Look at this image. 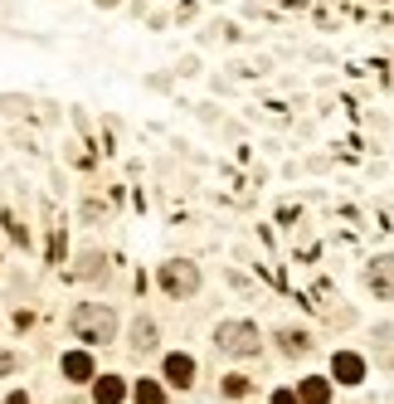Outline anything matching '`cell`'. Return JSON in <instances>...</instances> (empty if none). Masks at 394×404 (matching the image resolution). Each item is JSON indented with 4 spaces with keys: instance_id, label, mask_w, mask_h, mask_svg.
<instances>
[{
    "instance_id": "obj_2",
    "label": "cell",
    "mask_w": 394,
    "mask_h": 404,
    "mask_svg": "<svg viewBox=\"0 0 394 404\" xmlns=\"http://www.w3.org/2000/svg\"><path fill=\"white\" fill-rule=\"evenodd\" d=\"M214 351L229 356V361H248V356H258V351H263V331H258V322H244V317L219 322V326H214Z\"/></svg>"
},
{
    "instance_id": "obj_7",
    "label": "cell",
    "mask_w": 394,
    "mask_h": 404,
    "mask_svg": "<svg viewBox=\"0 0 394 404\" xmlns=\"http://www.w3.org/2000/svg\"><path fill=\"white\" fill-rule=\"evenodd\" d=\"M156 341H161L156 322H151V317H137V322H132V341H127V346H132L137 356H146V351H156Z\"/></svg>"
},
{
    "instance_id": "obj_13",
    "label": "cell",
    "mask_w": 394,
    "mask_h": 404,
    "mask_svg": "<svg viewBox=\"0 0 394 404\" xmlns=\"http://www.w3.org/2000/svg\"><path fill=\"white\" fill-rule=\"evenodd\" d=\"M224 394H229V399H244L253 385H248V375H224V385H219Z\"/></svg>"
},
{
    "instance_id": "obj_6",
    "label": "cell",
    "mask_w": 394,
    "mask_h": 404,
    "mask_svg": "<svg viewBox=\"0 0 394 404\" xmlns=\"http://www.w3.org/2000/svg\"><path fill=\"white\" fill-rule=\"evenodd\" d=\"M165 385L171 390H190L195 385V361L190 356H165Z\"/></svg>"
},
{
    "instance_id": "obj_10",
    "label": "cell",
    "mask_w": 394,
    "mask_h": 404,
    "mask_svg": "<svg viewBox=\"0 0 394 404\" xmlns=\"http://www.w3.org/2000/svg\"><path fill=\"white\" fill-rule=\"evenodd\" d=\"M59 370H64L69 380H78V385L93 380V361H88V351H69V356L59 361Z\"/></svg>"
},
{
    "instance_id": "obj_12",
    "label": "cell",
    "mask_w": 394,
    "mask_h": 404,
    "mask_svg": "<svg viewBox=\"0 0 394 404\" xmlns=\"http://www.w3.org/2000/svg\"><path fill=\"white\" fill-rule=\"evenodd\" d=\"M73 273H78V278H102V273H107V258H102V249H83Z\"/></svg>"
},
{
    "instance_id": "obj_15",
    "label": "cell",
    "mask_w": 394,
    "mask_h": 404,
    "mask_svg": "<svg viewBox=\"0 0 394 404\" xmlns=\"http://www.w3.org/2000/svg\"><path fill=\"white\" fill-rule=\"evenodd\" d=\"M137 404H161V385L141 380V385H137Z\"/></svg>"
},
{
    "instance_id": "obj_8",
    "label": "cell",
    "mask_w": 394,
    "mask_h": 404,
    "mask_svg": "<svg viewBox=\"0 0 394 404\" xmlns=\"http://www.w3.org/2000/svg\"><path fill=\"white\" fill-rule=\"evenodd\" d=\"M277 351H283V356H307V351H312V331L283 326V331H277Z\"/></svg>"
},
{
    "instance_id": "obj_16",
    "label": "cell",
    "mask_w": 394,
    "mask_h": 404,
    "mask_svg": "<svg viewBox=\"0 0 394 404\" xmlns=\"http://www.w3.org/2000/svg\"><path fill=\"white\" fill-rule=\"evenodd\" d=\"M20 370V356L15 351H0V375H15Z\"/></svg>"
},
{
    "instance_id": "obj_1",
    "label": "cell",
    "mask_w": 394,
    "mask_h": 404,
    "mask_svg": "<svg viewBox=\"0 0 394 404\" xmlns=\"http://www.w3.org/2000/svg\"><path fill=\"white\" fill-rule=\"evenodd\" d=\"M69 331L83 346H107L112 336H117V312H112L107 302H78L69 312Z\"/></svg>"
},
{
    "instance_id": "obj_4",
    "label": "cell",
    "mask_w": 394,
    "mask_h": 404,
    "mask_svg": "<svg viewBox=\"0 0 394 404\" xmlns=\"http://www.w3.org/2000/svg\"><path fill=\"white\" fill-rule=\"evenodd\" d=\"M365 287H370L375 298L394 302V254H380V258L365 263Z\"/></svg>"
},
{
    "instance_id": "obj_3",
    "label": "cell",
    "mask_w": 394,
    "mask_h": 404,
    "mask_svg": "<svg viewBox=\"0 0 394 404\" xmlns=\"http://www.w3.org/2000/svg\"><path fill=\"white\" fill-rule=\"evenodd\" d=\"M161 287H165V298H195L200 293V268L190 258L161 263Z\"/></svg>"
},
{
    "instance_id": "obj_5",
    "label": "cell",
    "mask_w": 394,
    "mask_h": 404,
    "mask_svg": "<svg viewBox=\"0 0 394 404\" xmlns=\"http://www.w3.org/2000/svg\"><path fill=\"white\" fill-rule=\"evenodd\" d=\"M331 375L341 380V385H360V380H365V361H360V356H351V351H336Z\"/></svg>"
},
{
    "instance_id": "obj_14",
    "label": "cell",
    "mask_w": 394,
    "mask_h": 404,
    "mask_svg": "<svg viewBox=\"0 0 394 404\" xmlns=\"http://www.w3.org/2000/svg\"><path fill=\"white\" fill-rule=\"evenodd\" d=\"M0 112H5V117H20V112H30V98H15V93H5V98H0Z\"/></svg>"
},
{
    "instance_id": "obj_9",
    "label": "cell",
    "mask_w": 394,
    "mask_h": 404,
    "mask_svg": "<svg viewBox=\"0 0 394 404\" xmlns=\"http://www.w3.org/2000/svg\"><path fill=\"white\" fill-rule=\"evenodd\" d=\"M297 404H331V385H326L321 375H307V380L297 385Z\"/></svg>"
},
{
    "instance_id": "obj_17",
    "label": "cell",
    "mask_w": 394,
    "mask_h": 404,
    "mask_svg": "<svg viewBox=\"0 0 394 404\" xmlns=\"http://www.w3.org/2000/svg\"><path fill=\"white\" fill-rule=\"evenodd\" d=\"M375 341H380V346H394V322H380V326H375Z\"/></svg>"
},
{
    "instance_id": "obj_18",
    "label": "cell",
    "mask_w": 394,
    "mask_h": 404,
    "mask_svg": "<svg viewBox=\"0 0 394 404\" xmlns=\"http://www.w3.org/2000/svg\"><path fill=\"white\" fill-rule=\"evenodd\" d=\"M273 404H297V394H292V390H277V394H273Z\"/></svg>"
},
{
    "instance_id": "obj_11",
    "label": "cell",
    "mask_w": 394,
    "mask_h": 404,
    "mask_svg": "<svg viewBox=\"0 0 394 404\" xmlns=\"http://www.w3.org/2000/svg\"><path fill=\"white\" fill-rule=\"evenodd\" d=\"M93 399H97V404H122V399H127V385H122L117 375H102V380L93 385Z\"/></svg>"
}]
</instances>
